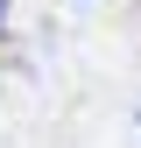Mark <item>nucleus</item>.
<instances>
[{"mask_svg": "<svg viewBox=\"0 0 141 148\" xmlns=\"http://www.w3.org/2000/svg\"><path fill=\"white\" fill-rule=\"evenodd\" d=\"M0 28H7V0H0Z\"/></svg>", "mask_w": 141, "mask_h": 148, "instance_id": "1", "label": "nucleus"}]
</instances>
